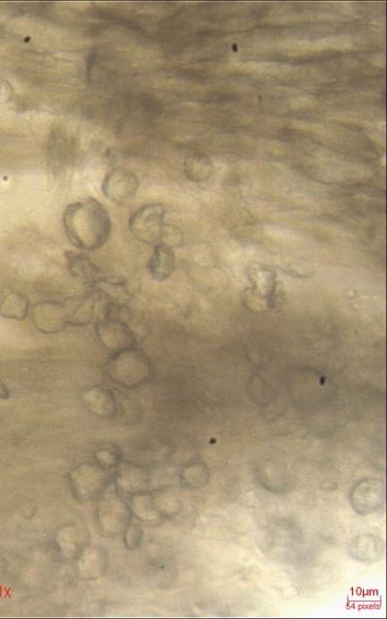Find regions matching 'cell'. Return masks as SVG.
Listing matches in <instances>:
<instances>
[{"label":"cell","instance_id":"obj_1","mask_svg":"<svg viewBox=\"0 0 387 619\" xmlns=\"http://www.w3.org/2000/svg\"><path fill=\"white\" fill-rule=\"evenodd\" d=\"M64 225L71 244L82 250L102 247L112 233L110 215L104 205L93 198L68 205Z\"/></svg>","mask_w":387,"mask_h":619},{"label":"cell","instance_id":"obj_2","mask_svg":"<svg viewBox=\"0 0 387 619\" xmlns=\"http://www.w3.org/2000/svg\"><path fill=\"white\" fill-rule=\"evenodd\" d=\"M165 211L161 204H147L133 214L129 229L133 236L147 245L159 241L163 233Z\"/></svg>","mask_w":387,"mask_h":619},{"label":"cell","instance_id":"obj_3","mask_svg":"<svg viewBox=\"0 0 387 619\" xmlns=\"http://www.w3.org/2000/svg\"><path fill=\"white\" fill-rule=\"evenodd\" d=\"M139 179L124 168H116L105 176L102 190L105 197L116 204H125L136 195Z\"/></svg>","mask_w":387,"mask_h":619},{"label":"cell","instance_id":"obj_4","mask_svg":"<svg viewBox=\"0 0 387 619\" xmlns=\"http://www.w3.org/2000/svg\"><path fill=\"white\" fill-rule=\"evenodd\" d=\"M33 320L35 325L45 332L58 331L67 321L65 312L62 308L47 303L35 306Z\"/></svg>","mask_w":387,"mask_h":619},{"label":"cell","instance_id":"obj_5","mask_svg":"<svg viewBox=\"0 0 387 619\" xmlns=\"http://www.w3.org/2000/svg\"><path fill=\"white\" fill-rule=\"evenodd\" d=\"M148 267L155 280H166L175 270V257L171 249L164 245H157Z\"/></svg>","mask_w":387,"mask_h":619},{"label":"cell","instance_id":"obj_6","mask_svg":"<svg viewBox=\"0 0 387 619\" xmlns=\"http://www.w3.org/2000/svg\"><path fill=\"white\" fill-rule=\"evenodd\" d=\"M66 260L69 270L75 276L88 279V280H94V279L99 278L100 271L99 267H96L90 260L83 256V254L66 252Z\"/></svg>","mask_w":387,"mask_h":619},{"label":"cell","instance_id":"obj_7","mask_svg":"<svg viewBox=\"0 0 387 619\" xmlns=\"http://www.w3.org/2000/svg\"><path fill=\"white\" fill-rule=\"evenodd\" d=\"M4 315L9 318L22 320L29 309V300L21 295H12L4 302Z\"/></svg>","mask_w":387,"mask_h":619},{"label":"cell","instance_id":"obj_8","mask_svg":"<svg viewBox=\"0 0 387 619\" xmlns=\"http://www.w3.org/2000/svg\"><path fill=\"white\" fill-rule=\"evenodd\" d=\"M8 396V391L6 386L2 381H0V399H4Z\"/></svg>","mask_w":387,"mask_h":619}]
</instances>
